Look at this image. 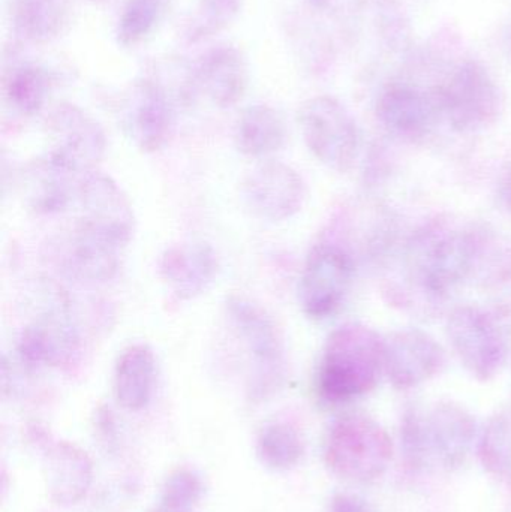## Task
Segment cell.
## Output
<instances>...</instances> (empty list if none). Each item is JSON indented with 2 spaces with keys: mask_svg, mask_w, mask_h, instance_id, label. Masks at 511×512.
<instances>
[{
  "mask_svg": "<svg viewBox=\"0 0 511 512\" xmlns=\"http://www.w3.org/2000/svg\"><path fill=\"white\" fill-rule=\"evenodd\" d=\"M483 245V231L473 225L434 219L407 243L404 265L408 280L429 297H444L470 277Z\"/></svg>",
  "mask_w": 511,
  "mask_h": 512,
  "instance_id": "cell-1",
  "label": "cell"
},
{
  "mask_svg": "<svg viewBox=\"0 0 511 512\" xmlns=\"http://www.w3.org/2000/svg\"><path fill=\"white\" fill-rule=\"evenodd\" d=\"M383 373L384 339L365 325H342L327 337L317 387L327 402H350L371 393Z\"/></svg>",
  "mask_w": 511,
  "mask_h": 512,
  "instance_id": "cell-2",
  "label": "cell"
},
{
  "mask_svg": "<svg viewBox=\"0 0 511 512\" xmlns=\"http://www.w3.org/2000/svg\"><path fill=\"white\" fill-rule=\"evenodd\" d=\"M392 456L389 433L368 415H344L327 433V465L344 480L356 483L377 480L389 468Z\"/></svg>",
  "mask_w": 511,
  "mask_h": 512,
  "instance_id": "cell-3",
  "label": "cell"
},
{
  "mask_svg": "<svg viewBox=\"0 0 511 512\" xmlns=\"http://www.w3.org/2000/svg\"><path fill=\"white\" fill-rule=\"evenodd\" d=\"M297 120L306 146L321 164L338 173L353 168L359 155V129L338 99H308L300 107Z\"/></svg>",
  "mask_w": 511,
  "mask_h": 512,
  "instance_id": "cell-4",
  "label": "cell"
},
{
  "mask_svg": "<svg viewBox=\"0 0 511 512\" xmlns=\"http://www.w3.org/2000/svg\"><path fill=\"white\" fill-rule=\"evenodd\" d=\"M443 119L456 132L474 134L497 122L503 98L494 78L482 65L465 62L437 87Z\"/></svg>",
  "mask_w": 511,
  "mask_h": 512,
  "instance_id": "cell-5",
  "label": "cell"
},
{
  "mask_svg": "<svg viewBox=\"0 0 511 512\" xmlns=\"http://www.w3.org/2000/svg\"><path fill=\"white\" fill-rule=\"evenodd\" d=\"M446 331L453 352L473 378L489 381L506 363V334L486 310L468 304L456 307L447 318Z\"/></svg>",
  "mask_w": 511,
  "mask_h": 512,
  "instance_id": "cell-6",
  "label": "cell"
},
{
  "mask_svg": "<svg viewBox=\"0 0 511 512\" xmlns=\"http://www.w3.org/2000/svg\"><path fill=\"white\" fill-rule=\"evenodd\" d=\"M47 155L69 173H89L104 156L107 140L101 125L77 105L60 104L47 119Z\"/></svg>",
  "mask_w": 511,
  "mask_h": 512,
  "instance_id": "cell-7",
  "label": "cell"
},
{
  "mask_svg": "<svg viewBox=\"0 0 511 512\" xmlns=\"http://www.w3.org/2000/svg\"><path fill=\"white\" fill-rule=\"evenodd\" d=\"M351 255L341 246L320 245L312 251L299 282V301L312 319L335 313L344 301L353 280Z\"/></svg>",
  "mask_w": 511,
  "mask_h": 512,
  "instance_id": "cell-8",
  "label": "cell"
},
{
  "mask_svg": "<svg viewBox=\"0 0 511 512\" xmlns=\"http://www.w3.org/2000/svg\"><path fill=\"white\" fill-rule=\"evenodd\" d=\"M243 201L258 218L279 222L300 212L306 198L302 176L281 161L257 165L243 180Z\"/></svg>",
  "mask_w": 511,
  "mask_h": 512,
  "instance_id": "cell-9",
  "label": "cell"
},
{
  "mask_svg": "<svg viewBox=\"0 0 511 512\" xmlns=\"http://www.w3.org/2000/svg\"><path fill=\"white\" fill-rule=\"evenodd\" d=\"M446 366L443 346L417 328L393 331L384 339V373L399 390L422 385Z\"/></svg>",
  "mask_w": 511,
  "mask_h": 512,
  "instance_id": "cell-10",
  "label": "cell"
},
{
  "mask_svg": "<svg viewBox=\"0 0 511 512\" xmlns=\"http://www.w3.org/2000/svg\"><path fill=\"white\" fill-rule=\"evenodd\" d=\"M77 194L83 210L80 225L125 248L134 234L135 218L128 197L117 183L105 174L89 171L78 183Z\"/></svg>",
  "mask_w": 511,
  "mask_h": 512,
  "instance_id": "cell-11",
  "label": "cell"
},
{
  "mask_svg": "<svg viewBox=\"0 0 511 512\" xmlns=\"http://www.w3.org/2000/svg\"><path fill=\"white\" fill-rule=\"evenodd\" d=\"M123 128L138 149L155 152L167 143L173 126L170 92L155 78L135 81L123 99Z\"/></svg>",
  "mask_w": 511,
  "mask_h": 512,
  "instance_id": "cell-12",
  "label": "cell"
},
{
  "mask_svg": "<svg viewBox=\"0 0 511 512\" xmlns=\"http://www.w3.org/2000/svg\"><path fill=\"white\" fill-rule=\"evenodd\" d=\"M375 111L384 128L410 141L428 137L443 119L437 90L404 83L387 86L378 96Z\"/></svg>",
  "mask_w": 511,
  "mask_h": 512,
  "instance_id": "cell-13",
  "label": "cell"
},
{
  "mask_svg": "<svg viewBox=\"0 0 511 512\" xmlns=\"http://www.w3.org/2000/svg\"><path fill=\"white\" fill-rule=\"evenodd\" d=\"M426 436L431 456L446 469L464 465L476 439L473 415L453 402H440L425 414Z\"/></svg>",
  "mask_w": 511,
  "mask_h": 512,
  "instance_id": "cell-14",
  "label": "cell"
},
{
  "mask_svg": "<svg viewBox=\"0 0 511 512\" xmlns=\"http://www.w3.org/2000/svg\"><path fill=\"white\" fill-rule=\"evenodd\" d=\"M228 312L240 336L254 358L258 379L272 381L278 378L282 367V342L276 325L263 309L242 297L228 301Z\"/></svg>",
  "mask_w": 511,
  "mask_h": 512,
  "instance_id": "cell-15",
  "label": "cell"
},
{
  "mask_svg": "<svg viewBox=\"0 0 511 512\" xmlns=\"http://www.w3.org/2000/svg\"><path fill=\"white\" fill-rule=\"evenodd\" d=\"M77 340L65 310L54 307L21 331L18 357L29 366H56L71 357Z\"/></svg>",
  "mask_w": 511,
  "mask_h": 512,
  "instance_id": "cell-16",
  "label": "cell"
},
{
  "mask_svg": "<svg viewBox=\"0 0 511 512\" xmlns=\"http://www.w3.org/2000/svg\"><path fill=\"white\" fill-rule=\"evenodd\" d=\"M194 71L197 87H201L218 107H233L248 89V60L234 45H219L207 51Z\"/></svg>",
  "mask_w": 511,
  "mask_h": 512,
  "instance_id": "cell-17",
  "label": "cell"
},
{
  "mask_svg": "<svg viewBox=\"0 0 511 512\" xmlns=\"http://www.w3.org/2000/svg\"><path fill=\"white\" fill-rule=\"evenodd\" d=\"M216 268V256L204 243L173 246L161 259L162 276L180 298L201 294L212 283Z\"/></svg>",
  "mask_w": 511,
  "mask_h": 512,
  "instance_id": "cell-18",
  "label": "cell"
},
{
  "mask_svg": "<svg viewBox=\"0 0 511 512\" xmlns=\"http://www.w3.org/2000/svg\"><path fill=\"white\" fill-rule=\"evenodd\" d=\"M122 249L104 234L78 224L69 242V270L80 279L105 282L116 274Z\"/></svg>",
  "mask_w": 511,
  "mask_h": 512,
  "instance_id": "cell-19",
  "label": "cell"
},
{
  "mask_svg": "<svg viewBox=\"0 0 511 512\" xmlns=\"http://www.w3.org/2000/svg\"><path fill=\"white\" fill-rule=\"evenodd\" d=\"M156 366L152 351L144 345L126 348L114 369V393L123 408L138 411L149 403L155 387Z\"/></svg>",
  "mask_w": 511,
  "mask_h": 512,
  "instance_id": "cell-20",
  "label": "cell"
},
{
  "mask_svg": "<svg viewBox=\"0 0 511 512\" xmlns=\"http://www.w3.org/2000/svg\"><path fill=\"white\" fill-rule=\"evenodd\" d=\"M69 17L71 0H12L15 33L33 44H45L62 35Z\"/></svg>",
  "mask_w": 511,
  "mask_h": 512,
  "instance_id": "cell-21",
  "label": "cell"
},
{
  "mask_svg": "<svg viewBox=\"0 0 511 512\" xmlns=\"http://www.w3.org/2000/svg\"><path fill=\"white\" fill-rule=\"evenodd\" d=\"M237 147L243 155L266 158L284 147L287 125L284 117L269 105H251L239 117Z\"/></svg>",
  "mask_w": 511,
  "mask_h": 512,
  "instance_id": "cell-22",
  "label": "cell"
},
{
  "mask_svg": "<svg viewBox=\"0 0 511 512\" xmlns=\"http://www.w3.org/2000/svg\"><path fill=\"white\" fill-rule=\"evenodd\" d=\"M71 176L74 174L54 164L48 156L33 162L24 174L27 204L45 215L62 212L71 200Z\"/></svg>",
  "mask_w": 511,
  "mask_h": 512,
  "instance_id": "cell-23",
  "label": "cell"
},
{
  "mask_svg": "<svg viewBox=\"0 0 511 512\" xmlns=\"http://www.w3.org/2000/svg\"><path fill=\"white\" fill-rule=\"evenodd\" d=\"M53 86V75L38 63L14 66L3 83L6 101L23 116H33L44 107Z\"/></svg>",
  "mask_w": 511,
  "mask_h": 512,
  "instance_id": "cell-24",
  "label": "cell"
},
{
  "mask_svg": "<svg viewBox=\"0 0 511 512\" xmlns=\"http://www.w3.org/2000/svg\"><path fill=\"white\" fill-rule=\"evenodd\" d=\"M168 0H126L117 26V41L134 47L146 41L167 11Z\"/></svg>",
  "mask_w": 511,
  "mask_h": 512,
  "instance_id": "cell-25",
  "label": "cell"
},
{
  "mask_svg": "<svg viewBox=\"0 0 511 512\" xmlns=\"http://www.w3.org/2000/svg\"><path fill=\"white\" fill-rule=\"evenodd\" d=\"M483 468L498 478L511 477V412L489 420L479 442Z\"/></svg>",
  "mask_w": 511,
  "mask_h": 512,
  "instance_id": "cell-26",
  "label": "cell"
},
{
  "mask_svg": "<svg viewBox=\"0 0 511 512\" xmlns=\"http://www.w3.org/2000/svg\"><path fill=\"white\" fill-rule=\"evenodd\" d=\"M242 9V0H200L186 21L185 38L200 42L227 29Z\"/></svg>",
  "mask_w": 511,
  "mask_h": 512,
  "instance_id": "cell-27",
  "label": "cell"
},
{
  "mask_svg": "<svg viewBox=\"0 0 511 512\" xmlns=\"http://www.w3.org/2000/svg\"><path fill=\"white\" fill-rule=\"evenodd\" d=\"M260 456L273 468H290L302 457L303 444L299 433L287 424H272L261 433Z\"/></svg>",
  "mask_w": 511,
  "mask_h": 512,
  "instance_id": "cell-28",
  "label": "cell"
},
{
  "mask_svg": "<svg viewBox=\"0 0 511 512\" xmlns=\"http://www.w3.org/2000/svg\"><path fill=\"white\" fill-rule=\"evenodd\" d=\"M401 444L408 468L422 469L431 459L428 436H426L425 414L410 409L405 412L401 426Z\"/></svg>",
  "mask_w": 511,
  "mask_h": 512,
  "instance_id": "cell-29",
  "label": "cell"
},
{
  "mask_svg": "<svg viewBox=\"0 0 511 512\" xmlns=\"http://www.w3.org/2000/svg\"><path fill=\"white\" fill-rule=\"evenodd\" d=\"M485 292L495 309L511 312V249L495 256L485 277Z\"/></svg>",
  "mask_w": 511,
  "mask_h": 512,
  "instance_id": "cell-30",
  "label": "cell"
},
{
  "mask_svg": "<svg viewBox=\"0 0 511 512\" xmlns=\"http://www.w3.org/2000/svg\"><path fill=\"white\" fill-rule=\"evenodd\" d=\"M497 203L504 213L511 216V161L498 174Z\"/></svg>",
  "mask_w": 511,
  "mask_h": 512,
  "instance_id": "cell-31",
  "label": "cell"
},
{
  "mask_svg": "<svg viewBox=\"0 0 511 512\" xmlns=\"http://www.w3.org/2000/svg\"><path fill=\"white\" fill-rule=\"evenodd\" d=\"M330 512H371V510L359 496L339 495L333 499Z\"/></svg>",
  "mask_w": 511,
  "mask_h": 512,
  "instance_id": "cell-32",
  "label": "cell"
},
{
  "mask_svg": "<svg viewBox=\"0 0 511 512\" xmlns=\"http://www.w3.org/2000/svg\"><path fill=\"white\" fill-rule=\"evenodd\" d=\"M191 505L182 504V502L171 501V499L164 498V504L155 512H189Z\"/></svg>",
  "mask_w": 511,
  "mask_h": 512,
  "instance_id": "cell-33",
  "label": "cell"
},
{
  "mask_svg": "<svg viewBox=\"0 0 511 512\" xmlns=\"http://www.w3.org/2000/svg\"><path fill=\"white\" fill-rule=\"evenodd\" d=\"M507 339V361H510L511 364V334L510 336H506Z\"/></svg>",
  "mask_w": 511,
  "mask_h": 512,
  "instance_id": "cell-34",
  "label": "cell"
},
{
  "mask_svg": "<svg viewBox=\"0 0 511 512\" xmlns=\"http://www.w3.org/2000/svg\"><path fill=\"white\" fill-rule=\"evenodd\" d=\"M93 2H99V0H93Z\"/></svg>",
  "mask_w": 511,
  "mask_h": 512,
  "instance_id": "cell-35",
  "label": "cell"
}]
</instances>
